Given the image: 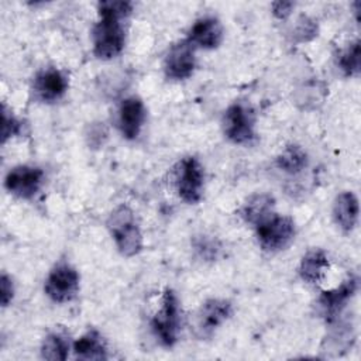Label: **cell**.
I'll return each instance as SVG.
<instances>
[{
    "instance_id": "1",
    "label": "cell",
    "mask_w": 361,
    "mask_h": 361,
    "mask_svg": "<svg viewBox=\"0 0 361 361\" xmlns=\"http://www.w3.org/2000/svg\"><path fill=\"white\" fill-rule=\"evenodd\" d=\"M99 21L93 27V54L96 58L109 61L121 54L126 44L124 20L133 11V3L107 0L97 4Z\"/></svg>"
},
{
    "instance_id": "2",
    "label": "cell",
    "mask_w": 361,
    "mask_h": 361,
    "mask_svg": "<svg viewBox=\"0 0 361 361\" xmlns=\"http://www.w3.org/2000/svg\"><path fill=\"white\" fill-rule=\"evenodd\" d=\"M106 224L121 255L134 257L142 250V234L135 214L128 206H117L110 213Z\"/></svg>"
},
{
    "instance_id": "3",
    "label": "cell",
    "mask_w": 361,
    "mask_h": 361,
    "mask_svg": "<svg viewBox=\"0 0 361 361\" xmlns=\"http://www.w3.org/2000/svg\"><path fill=\"white\" fill-rule=\"evenodd\" d=\"M180 316L182 312L176 293L169 288L165 289L159 307L151 319V329L162 345L172 347L178 341L182 323Z\"/></svg>"
},
{
    "instance_id": "4",
    "label": "cell",
    "mask_w": 361,
    "mask_h": 361,
    "mask_svg": "<svg viewBox=\"0 0 361 361\" xmlns=\"http://www.w3.org/2000/svg\"><path fill=\"white\" fill-rule=\"evenodd\" d=\"M255 111L245 102H234L231 103L221 120L223 133L234 144H250L255 140Z\"/></svg>"
},
{
    "instance_id": "5",
    "label": "cell",
    "mask_w": 361,
    "mask_h": 361,
    "mask_svg": "<svg viewBox=\"0 0 361 361\" xmlns=\"http://www.w3.org/2000/svg\"><path fill=\"white\" fill-rule=\"evenodd\" d=\"M173 183L183 202L189 204L200 202L204 189V171L199 159L195 157L182 158L175 166Z\"/></svg>"
},
{
    "instance_id": "6",
    "label": "cell",
    "mask_w": 361,
    "mask_h": 361,
    "mask_svg": "<svg viewBox=\"0 0 361 361\" xmlns=\"http://www.w3.org/2000/svg\"><path fill=\"white\" fill-rule=\"evenodd\" d=\"M261 248L267 252H278L289 245L295 237V221L288 216L272 214L255 227Z\"/></svg>"
},
{
    "instance_id": "7",
    "label": "cell",
    "mask_w": 361,
    "mask_h": 361,
    "mask_svg": "<svg viewBox=\"0 0 361 361\" xmlns=\"http://www.w3.org/2000/svg\"><path fill=\"white\" fill-rule=\"evenodd\" d=\"M79 274L68 262H58L44 282L45 295L55 303H66L79 292Z\"/></svg>"
},
{
    "instance_id": "8",
    "label": "cell",
    "mask_w": 361,
    "mask_h": 361,
    "mask_svg": "<svg viewBox=\"0 0 361 361\" xmlns=\"http://www.w3.org/2000/svg\"><path fill=\"white\" fill-rule=\"evenodd\" d=\"M233 313V305L227 299H207L197 309L193 319V331L197 338H210L216 330L226 323Z\"/></svg>"
},
{
    "instance_id": "9",
    "label": "cell",
    "mask_w": 361,
    "mask_h": 361,
    "mask_svg": "<svg viewBox=\"0 0 361 361\" xmlns=\"http://www.w3.org/2000/svg\"><path fill=\"white\" fill-rule=\"evenodd\" d=\"M44 171L32 165H17L4 178V188L18 199H32L41 189Z\"/></svg>"
},
{
    "instance_id": "10",
    "label": "cell",
    "mask_w": 361,
    "mask_h": 361,
    "mask_svg": "<svg viewBox=\"0 0 361 361\" xmlns=\"http://www.w3.org/2000/svg\"><path fill=\"white\" fill-rule=\"evenodd\" d=\"M357 289H358V278L351 275L345 281H343L338 286L329 290H323L320 293L317 299V305L322 316L327 323L331 324L338 320L347 303L355 295Z\"/></svg>"
},
{
    "instance_id": "11",
    "label": "cell",
    "mask_w": 361,
    "mask_h": 361,
    "mask_svg": "<svg viewBox=\"0 0 361 361\" xmlns=\"http://www.w3.org/2000/svg\"><path fill=\"white\" fill-rule=\"evenodd\" d=\"M196 68L195 47L188 41L182 39L173 44L165 55L164 72L168 79L183 80L193 75Z\"/></svg>"
},
{
    "instance_id": "12",
    "label": "cell",
    "mask_w": 361,
    "mask_h": 361,
    "mask_svg": "<svg viewBox=\"0 0 361 361\" xmlns=\"http://www.w3.org/2000/svg\"><path fill=\"white\" fill-rule=\"evenodd\" d=\"M69 87L66 73L55 66L41 69L32 82L34 97L42 103H54L62 99Z\"/></svg>"
},
{
    "instance_id": "13",
    "label": "cell",
    "mask_w": 361,
    "mask_h": 361,
    "mask_svg": "<svg viewBox=\"0 0 361 361\" xmlns=\"http://www.w3.org/2000/svg\"><path fill=\"white\" fill-rule=\"evenodd\" d=\"M147 117L144 102L137 96H130L120 103L117 126L121 135L127 140H135L141 133Z\"/></svg>"
},
{
    "instance_id": "14",
    "label": "cell",
    "mask_w": 361,
    "mask_h": 361,
    "mask_svg": "<svg viewBox=\"0 0 361 361\" xmlns=\"http://www.w3.org/2000/svg\"><path fill=\"white\" fill-rule=\"evenodd\" d=\"M195 48L214 49L223 41V25L217 17L204 16L195 21L186 38Z\"/></svg>"
},
{
    "instance_id": "15",
    "label": "cell",
    "mask_w": 361,
    "mask_h": 361,
    "mask_svg": "<svg viewBox=\"0 0 361 361\" xmlns=\"http://www.w3.org/2000/svg\"><path fill=\"white\" fill-rule=\"evenodd\" d=\"M275 214V199L269 193H255L250 196L240 209L241 219L257 227Z\"/></svg>"
},
{
    "instance_id": "16",
    "label": "cell",
    "mask_w": 361,
    "mask_h": 361,
    "mask_svg": "<svg viewBox=\"0 0 361 361\" xmlns=\"http://www.w3.org/2000/svg\"><path fill=\"white\" fill-rule=\"evenodd\" d=\"M358 199L353 192L344 190L337 195L333 203V219L343 231L348 233L354 230L358 221Z\"/></svg>"
},
{
    "instance_id": "17",
    "label": "cell",
    "mask_w": 361,
    "mask_h": 361,
    "mask_svg": "<svg viewBox=\"0 0 361 361\" xmlns=\"http://www.w3.org/2000/svg\"><path fill=\"white\" fill-rule=\"evenodd\" d=\"M330 267L329 257L322 248L309 250L300 259L299 275L300 278L312 285L320 283Z\"/></svg>"
},
{
    "instance_id": "18",
    "label": "cell",
    "mask_w": 361,
    "mask_h": 361,
    "mask_svg": "<svg viewBox=\"0 0 361 361\" xmlns=\"http://www.w3.org/2000/svg\"><path fill=\"white\" fill-rule=\"evenodd\" d=\"M73 353L78 360H106L107 345L97 330H89L73 343Z\"/></svg>"
},
{
    "instance_id": "19",
    "label": "cell",
    "mask_w": 361,
    "mask_h": 361,
    "mask_svg": "<svg viewBox=\"0 0 361 361\" xmlns=\"http://www.w3.org/2000/svg\"><path fill=\"white\" fill-rule=\"evenodd\" d=\"M307 164H309V158L306 151L296 144L286 145L276 157V166L282 172L289 175L300 173L302 171H305Z\"/></svg>"
},
{
    "instance_id": "20",
    "label": "cell",
    "mask_w": 361,
    "mask_h": 361,
    "mask_svg": "<svg viewBox=\"0 0 361 361\" xmlns=\"http://www.w3.org/2000/svg\"><path fill=\"white\" fill-rule=\"evenodd\" d=\"M71 344L68 337L61 331L49 333L41 344V357L49 361H63L68 358Z\"/></svg>"
},
{
    "instance_id": "21",
    "label": "cell",
    "mask_w": 361,
    "mask_h": 361,
    "mask_svg": "<svg viewBox=\"0 0 361 361\" xmlns=\"http://www.w3.org/2000/svg\"><path fill=\"white\" fill-rule=\"evenodd\" d=\"M327 341V350H323L326 353H331L333 355H340L345 353L354 341V333L351 326L340 324L338 327H334V330L330 333V336L326 338Z\"/></svg>"
},
{
    "instance_id": "22",
    "label": "cell",
    "mask_w": 361,
    "mask_h": 361,
    "mask_svg": "<svg viewBox=\"0 0 361 361\" xmlns=\"http://www.w3.org/2000/svg\"><path fill=\"white\" fill-rule=\"evenodd\" d=\"M361 48H360V41L355 39L354 42L348 44L345 49H343L338 55L337 65L340 71L345 76H358L360 73V66H361Z\"/></svg>"
},
{
    "instance_id": "23",
    "label": "cell",
    "mask_w": 361,
    "mask_h": 361,
    "mask_svg": "<svg viewBox=\"0 0 361 361\" xmlns=\"http://www.w3.org/2000/svg\"><path fill=\"white\" fill-rule=\"evenodd\" d=\"M23 123L13 114V111L3 103L1 106V144L8 138L21 133Z\"/></svg>"
},
{
    "instance_id": "24",
    "label": "cell",
    "mask_w": 361,
    "mask_h": 361,
    "mask_svg": "<svg viewBox=\"0 0 361 361\" xmlns=\"http://www.w3.org/2000/svg\"><path fill=\"white\" fill-rule=\"evenodd\" d=\"M293 34L298 38V41H300V42L309 41L317 35V24L314 23V20L302 16L296 24Z\"/></svg>"
},
{
    "instance_id": "25",
    "label": "cell",
    "mask_w": 361,
    "mask_h": 361,
    "mask_svg": "<svg viewBox=\"0 0 361 361\" xmlns=\"http://www.w3.org/2000/svg\"><path fill=\"white\" fill-rule=\"evenodd\" d=\"M14 282L11 276H8L6 272L1 274L0 278V303L3 307L8 306L14 298Z\"/></svg>"
},
{
    "instance_id": "26",
    "label": "cell",
    "mask_w": 361,
    "mask_h": 361,
    "mask_svg": "<svg viewBox=\"0 0 361 361\" xmlns=\"http://www.w3.org/2000/svg\"><path fill=\"white\" fill-rule=\"evenodd\" d=\"M272 8V14L279 18V20H285L286 17L290 16L292 10L295 8V3L293 1H274L271 4Z\"/></svg>"
}]
</instances>
